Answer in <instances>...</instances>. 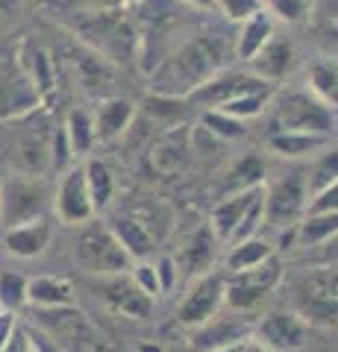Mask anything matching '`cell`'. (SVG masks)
Returning a JSON list of instances; mask_svg holds the SVG:
<instances>
[{
    "instance_id": "obj_1",
    "label": "cell",
    "mask_w": 338,
    "mask_h": 352,
    "mask_svg": "<svg viewBox=\"0 0 338 352\" xmlns=\"http://www.w3.org/2000/svg\"><path fill=\"white\" fill-rule=\"evenodd\" d=\"M50 340L65 352H118L92 317L80 311L77 305H59V308H36V323Z\"/></svg>"
},
{
    "instance_id": "obj_2",
    "label": "cell",
    "mask_w": 338,
    "mask_h": 352,
    "mask_svg": "<svg viewBox=\"0 0 338 352\" xmlns=\"http://www.w3.org/2000/svg\"><path fill=\"white\" fill-rule=\"evenodd\" d=\"M338 282L335 264H324L291 282V311L300 314L309 326H335L338 314Z\"/></svg>"
},
{
    "instance_id": "obj_3",
    "label": "cell",
    "mask_w": 338,
    "mask_h": 352,
    "mask_svg": "<svg viewBox=\"0 0 338 352\" xmlns=\"http://www.w3.org/2000/svg\"><path fill=\"white\" fill-rule=\"evenodd\" d=\"M74 258L89 276H115V273H127L133 267V258L118 244L109 223H101V220L97 223L85 220L83 223L77 244H74Z\"/></svg>"
},
{
    "instance_id": "obj_4",
    "label": "cell",
    "mask_w": 338,
    "mask_h": 352,
    "mask_svg": "<svg viewBox=\"0 0 338 352\" xmlns=\"http://www.w3.org/2000/svg\"><path fill=\"white\" fill-rule=\"evenodd\" d=\"M282 279V261L274 252L256 267L235 270L230 276H224V305H230L233 311H253L268 300L274 288Z\"/></svg>"
},
{
    "instance_id": "obj_5",
    "label": "cell",
    "mask_w": 338,
    "mask_h": 352,
    "mask_svg": "<svg viewBox=\"0 0 338 352\" xmlns=\"http://www.w3.org/2000/svg\"><path fill=\"white\" fill-rule=\"evenodd\" d=\"M274 124L277 129L330 135L335 129V109L309 91H286L274 100Z\"/></svg>"
},
{
    "instance_id": "obj_6",
    "label": "cell",
    "mask_w": 338,
    "mask_h": 352,
    "mask_svg": "<svg viewBox=\"0 0 338 352\" xmlns=\"http://www.w3.org/2000/svg\"><path fill=\"white\" fill-rule=\"evenodd\" d=\"M306 200H309V191H306V170H291L286 173L282 179H277L274 185H268L265 194H262V208H265V223L282 229V226H291L297 223L306 212Z\"/></svg>"
},
{
    "instance_id": "obj_7",
    "label": "cell",
    "mask_w": 338,
    "mask_h": 352,
    "mask_svg": "<svg viewBox=\"0 0 338 352\" xmlns=\"http://www.w3.org/2000/svg\"><path fill=\"white\" fill-rule=\"evenodd\" d=\"M259 88H271V82L259 80V76L247 74V71H221L206 76L200 85H194L185 103L191 109H221L224 103H230L233 97L244 94V91H259Z\"/></svg>"
},
{
    "instance_id": "obj_8",
    "label": "cell",
    "mask_w": 338,
    "mask_h": 352,
    "mask_svg": "<svg viewBox=\"0 0 338 352\" xmlns=\"http://www.w3.org/2000/svg\"><path fill=\"white\" fill-rule=\"evenodd\" d=\"M221 305H224V273L206 270L180 300L177 320L189 329H198L206 320H212V317L221 311Z\"/></svg>"
},
{
    "instance_id": "obj_9",
    "label": "cell",
    "mask_w": 338,
    "mask_h": 352,
    "mask_svg": "<svg viewBox=\"0 0 338 352\" xmlns=\"http://www.w3.org/2000/svg\"><path fill=\"white\" fill-rule=\"evenodd\" d=\"M92 288H94V296H101L106 302V308H112L115 314L129 317V320H145V317H150V311H154V296H147L133 279L124 276V273L97 276Z\"/></svg>"
},
{
    "instance_id": "obj_10",
    "label": "cell",
    "mask_w": 338,
    "mask_h": 352,
    "mask_svg": "<svg viewBox=\"0 0 338 352\" xmlns=\"http://www.w3.org/2000/svg\"><path fill=\"white\" fill-rule=\"evenodd\" d=\"M253 335L262 346L268 349H279V352H291L300 349L309 338V323L300 314H294L291 308H277L268 311L262 320L253 326Z\"/></svg>"
},
{
    "instance_id": "obj_11",
    "label": "cell",
    "mask_w": 338,
    "mask_h": 352,
    "mask_svg": "<svg viewBox=\"0 0 338 352\" xmlns=\"http://www.w3.org/2000/svg\"><path fill=\"white\" fill-rule=\"evenodd\" d=\"M45 212V188L32 179H9L0 191V220L3 226H18L39 220Z\"/></svg>"
},
{
    "instance_id": "obj_12",
    "label": "cell",
    "mask_w": 338,
    "mask_h": 352,
    "mask_svg": "<svg viewBox=\"0 0 338 352\" xmlns=\"http://www.w3.org/2000/svg\"><path fill=\"white\" fill-rule=\"evenodd\" d=\"M53 208H56V217L68 226H83L85 220H92L97 212L92 206L89 188H85V173L83 164L71 168L62 176L59 188H56V200H53Z\"/></svg>"
},
{
    "instance_id": "obj_13",
    "label": "cell",
    "mask_w": 338,
    "mask_h": 352,
    "mask_svg": "<svg viewBox=\"0 0 338 352\" xmlns=\"http://www.w3.org/2000/svg\"><path fill=\"white\" fill-rule=\"evenodd\" d=\"M253 335V323L244 317V311H233V314H215L212 320H206L203 326H198V335H194V352H215L235 344L242 338Z\"/></svg>"
},
{
    "instance_id": "obj_14",
    "label": "cell",
    "mask_w": 338,
    "mask_h": 352,
    "mask_svg": "<svg viewBox=\"0 0 338 352\" xmlns=\"http://www.w3.org/2000/svg\"><path fill=\"white\" fill-rule=\"evenodd\" d=\"M250 74L259 76L265 82H279L291 68H294V47L288 38H277L271 36L265 44L259 47L256 56H250Z\"/></svg>"
},
{
    "instance_id": "obj_15",
    "label": "cell",
    "mask_w": 338,
    "mask_h": 352,
    "mask_svg": "<svg viewBox=\"0 0 338 352\" xmlns=\"http://www.w3.org/2000/svg\"><path fill=\"white\" fill-rule=\"evenodd\" d=\"M218 247H221V241L215 238L209 223H203L198 232L185 241V247L180 250V256H177V261H173V264H177L182 273H189V276H200V273L212 270V261L218 256Z\"/></svg>"
},
{
    "instance_id": "obj_16",
    "label": "cell",
    "mask_w": 338,
    "mask_h": 352,
    "mask_svg": "<svg viewBox=\"0 0 338 352\" xmlns=\"http://www.w3.org/2000/svg\"><path fill=\"white\" fill-rule=\"evenodd\" d=\"M3 244L18 258H39L50 247V223L45 217H39V220H30V223L9 226L3 235Z\"/></svg>"
},
{
    "instance_id": "obj_17",
    "label": "cell",
    "mask_w": 338,
    "mask_h": 352,
    "mask_svg": "<svg viewBox=\"0 0 338 352\" xmlns=\"http://www.w3.org/2000/svg\"><path fill=\"white\" fill-rule=\"evenodd\" d=\"M265 185H256V188H247V191H235V194H226L221 203L212 208V217H209V229L215 232V238L226 244V238L233 235V229L238 226V220L244 217V212L250 208V203L262 194Z\"/></svg>"
},
{
    "instance_id": "obj_18",
    "label": "cell",
    "mask_w": 338,
    "mask_h": 352,
    "mask_svg": "<svg viewBox=\"0 0 338 352\" xmlns=\"http://www.w3.org/2000/svg\"><path fill=\"white\" fill-rule=\"evenodd\" d=\"M77 288L65 276H32L27 279V302L32 308H59L74 305Z\"/></svg>"
},
{
    "instance_id": "obj_19",
    "label": "cell",
    "mask_w": 338,
    "mask_h": 352,
    "mask_svg": "<svg viewBox=\"0 0 338 352\" xmlns=\"http://www.w3.org/2000/svg\"><path fill=\"white\" fill-rule=\"evenodd\" d=\"M330 147V135H318V132H291L277 129L268 138V150L279 159H306L312 153Z\"/></svg>"
},
{
    "instance_id": "obj_20",
    "label": "cell",
    "mask_w": 338,
    "mask_h": 352,
    "mask_svg": "<svg viewBox=\"0 0 338 352\" xmlns=\"http://www.w3.org/2000/svg\"><path fill=\"white\" fill-rule=\"evenodd\" d=\"M109 229H112L118 244L127 250V256L133 261H141L154 252V235H150V229L141 223V220L129 217V214H115L109 220Z\"/></svg>"
},
{
    "instance_id": "obj_21",
    "label": "cell",
    "mask_w": 338,
    "mask_h": 352,
    "mask_svg": "<svg viewBox=\"0 0 338 352\" xmlns=\"http://www.w3.org/2000/svg\"><path fill=\"white\" fill-rule=\"evenodd\" d=\"M133 118H136V106L129 103V100H121V97L103 100L101 109H97V118H94L97 141H112V138H118L124 129H129Z\"/></svg>"
},
{
    "instance_id": "obj_22",
    "label": "cell",
    "mask_w": 338,
    "mask_h": 352,
    "mask_svg": "<svg viewBox=\"0 0 338 352\" xmlns=\"http://www.w3.org/2000/svg\"><path fill=\"white\" fill-rule=\"evenodd\" d=\"M265 173H268V164L259 153H247L242 156L230 170L224 176V185L221 191L226 194H235V191H247V188H256V185H265Z\"/></svg>"
},
{
    "instance_id": "obj_23",
    "label": "cell",
    "mask_w": 338,
    "mask_h": 352,
    "mask_svg": "<svg viewBox=\"0 0 338 352\" xmlns=\"http://www.w3.org/2000/svg\"><path fill=\"white\" fill-rule=\"evenodd\" d=\"M271 36H274V21H271V15L262 9V12L242 21V30H238V38H235V56L242 62H247L250 56H256L259 47Z\"/></svg>"
},
{
    "instance_id": "obj_24",
    "label": "cell",
    "mask_w": 338,
    "mask_h": 352,
    "mask_svg": "<svg viewBox=\"0 0 338 352\" xmlns=\"http://www.w3.org/2000/svg\"><path fill=\"white\" fill-rule=\"evenodd\" d=\"M83 173H85V188H89V197H92V206L94 212H103L109 206L115 194V176L109 170V164L103 159H89L83 164Z\"/></svg>"
},
{
    "instance_id": "obj_25",
    "label": "cell",
    "mask_w": 338,
    "mask_h": 352,
    "mask_svg": "<svg viewBox=\"0 0 338 352\" xmlns=\"http://www.w3.org/2000/svg\"><path fill=\"white\" fill-rule=\"evenodd\" d=\"M274 252H277V247L271 244V241L253 235V238H247V241H238V244H233L230 252H226L224 264H226V270H230V273H235V270L256 267V264L271 258Z\"/></svg>"
},
{
    "instance_id": "obj_26",
    "label": "cell",
    "mask_w": 338,
    "mask_h": 352,
    "mask_svg": "<svg viewBox=\"0 0 338 352\" xmlns=\"http://www.w3.org/2000/svg\"><path fill=\"white\" fill-rule=\"evenodd\" d=\"M65 141H68V150L71 156H89L94 141H97V132H94V118L85 112V109H74L68 115V124H65Z\"/></svg>"
},
{
    "instance_id": "obj_27",
    "label": "cell",
    "mask_w": 338,
    "mask_h": 352,
    "mask_svg": "<svg viewBox=\"0 0 338 352\" xmlns=\"http://www.w3.org/2000/svg\"><path fill=\"white\" fill-rule=\"evenodd\" d=\"M189 153H191L189 129H185V126H173L168 135L156 144V150H154V162L159 164L162 170H173V168H180V164L189 159Z\"/></svg>"
},
{
    "instance_id": "obj_28",
    "label": "cell",
    "mask_w": 338,
    "mask_h": 352,
    "mask_svg": "<svg viewBox=\"0 0 338 352\" xmlns=\"http://www.w3.org/2000/svg\"><path fill=\"white\" fill-rule=\"evenodd\" d=\"M338 232V212L332 214H303L297 220V247H321L324 241L335 238Z\"/></svg>"
},
{
    "instance_id": "obj_29",
    "label": "cell",
    "mask_w": 338,
    "mask_h": 352,
    "mask_svg": "<svg viewBox=\"0 0 338 352\" xmlns=\"http://www.w3.org/2000/svg\"><path fill=\"white\" fill-rule=\"evenodd\" d=\"M309 88L326 106H338V65L335 59H324L309 71Z\"/></svg>"
},
{
    "instance_id": "obj_30",
    "label": "cell",
    "mask_w": 338,
    "mask_h": 352,
    "mask_svg": "<svg viewBox=\"0 0 338 352\" xmlns=\"http://www.w3.org/2000/svg\"><path fill=\"white\" fill-rule=\"evenodd\" d=\"M200 126L206 132H212L215 138H221V141H235V138L244 135V124H242V120L221 112V109H203V112H200Z\"/></svg>"
},
{
    "instance_id": "obj_31",
    "label": "cell",
    "mask_w": 338,
    "mask_h": 352,
    "mask_svg": "<svg viewBox=\"0 0 338 352\" xmlns=\"http://www.w3.org/2000/svg\"><path fill=\"white\" fill-rule=\"evenodd\" d=\"M271 91H274V88H259V91H244V94L233 97L230 103H224V106H221V112L233 115V118H238V120H244V118H256V115L265 112V106L271 103Z\"/></svg>"
},
{
    "instance_id": "obj_32",
    "label": "cell",
    "mask_w": 338,
    "mask_h": 352,
    "mask_svg": "<svg viewBox=\"0 0 338 352\" xmlns=\"http://www.w3.org/2000/svg\"><path fill=\"white\" fill-rule=\"evenodd\" d=\"M27 305V276L18 270H0V311H18Z\"/></svg>"
},
{
    "instance_id": "obj_33",
    "label": "cell",
    "mask_w": 338,
    "mask_h": 352,
    "mask_svg": "<svg viewBox=\"0 0 338 352\" xmlns=\"http://www.w3.org/2000/svg\"><path fill=\"white\" fill-rule=\"evenodd\" d=\"M335 173H338V153L326 150L324 156L315 162L312 173H306V191L315 194V191L326 188V185H335Z\"/></svg>"
},
{
    "instance_id": "obj_34",
    "label": "cell",
    "mask_w": 338,
    "mask_h": 352,
    "mask_svg": "<svg viewBox=\"0 0 338 352\" xmlns=\"http://www.w3.org/2000/svg\"><path fill=\"white\" fill-rule=\"evenodd\" d=\"M215 6L226 15V21H235V24H242V21H247L250 15H256L265 9L262 0H215Z\"/></svg>"
},
{
    "instance_id": "obj_35",
    "label": "cell",
    "mask_w": 338,
    "mask_h": 352,
    "mask_svg": "<svg viewBox=\"0 0 338 352\" xmlns=\"http://www.w3.org/2000/svg\"><path fill=\"white\" fill-rule=\"evenodd\" d=\"M332 212H338V182L315 191L312 200H306V212L303 214H332Z\"/></svg>"
},
{
    "instance_id": "obj_36",
    "label": "cell",
    "mask_w": 338,
    "mask_h": 352,
    "mask_svg": "<svg viewBox=\"0 0 338 352\" xmlns=\"http://www.w3.org/2000/svg\"><path fill=\"white\" fill-rule=\"evenodd\" d=\"M265 6H271V12H277V18L297 24L306 18V0H262Z\"/></svg>"
},
{
    "instance_id": "obj_37",
    "label": "cell",
    "mask_w": 338,
    "mask_h": 352,
    "mask_svg": "<svg viewBox=\"0 0 338 352\" xmlns=\"http://www.w3.org/2000/svg\"><path fill=\"white\" fill-rule=\"evenodd\" d=\"M129 270H133V276H129V279H133L147 296H156L159 294V279H156V267H154V264H147L145 258H141Z\"/></svg>"
},
{
    "instance_id": "obj_38",
    "label": "cell",
    "mask_w": 338,
    "mask_h": 352,
    "mask_svg": "<svg viewBox=\"0 0 338 352\" xmlns=\"http://www.w3.org/2000/svg\"><path fill=\"white\" fill-rule=\"evenodd\" d=\"M27 335H30V346H32V352H65L56 340H50L45 332H41L39 326H27Z\"/></svg>"
},
{
    "instance_id": "obj_39",
    "label": "cell",
    "mask_w": 338,
    "mask_h": 352,
    "mask_svg": "<svg viewBox=\"0 0 338 352\" xmlns=\"http://www.w3.org/2000/svg\"><path fill=\"white\" fill-rule=\"evenodd\" d=\"M154 267H156L159 291H171L173 282H177V264H173V258H159V264H154Z\"/></svg>"
},
{
    "instance_id": "obj_40",
    "label": "cell",
    "mask_w": 338,
    "mask_h": 352,
    "mask_svg": "<svg viewBox=\"0 0 338 352\" xmlns=\"http://www.w3.org/2000/svg\"><path fill=\"white\" fill-rule=\"evenodd\" d=\"M0 352H32V346H30V335H27V326H18L15 332H12V338L6 340V346L0 349Z\"/></svg>"
},
{
    "instance_id": "obj_41",
    "label": "cell",
    "mask_w": 338,
    "mask_h": 352,
    "mask_svg": "<svg viewBox=\"0 0 338 352\" xmlns=\"http://www.w3.org/2000/svg\"><path fill=\"white\" fill-rule=\"evenodd\" d=\"M15 329H18V317H15V311H0V349L6 346V340L12 338Z\"/></svg>"
},
{
    "instance_id": "obj_42",
    "label": "cell",
    "mask_w": 338,
    "mask_h": 352,
    "mask_svg": "<svg viewBox=\"0 0 338 352\" xmlns=\"http://www.w3.org/2000/svg\"><path fill=\"white\" fill-rule=\"evenodd\" d=\"M215 352H271V349L262 346L256 338H242V340H235V344L224 346V349H215Z\"/></svg>"
},
{
    "instance_id": "obj_43",
    "label": "cell",
    "mask_w": 338,
    "mask_h": 352,
    "mask_svg": "<svg viewBox=\"0 0 338 352\" xmlns=\"http://www.w3.org/2000/svg\"><path fill=\"white\" fill-rule=\"evenodd\" d=\"M182 3H189L194 9H215V0H182Z\"/></svg>"
}]
</instances>
